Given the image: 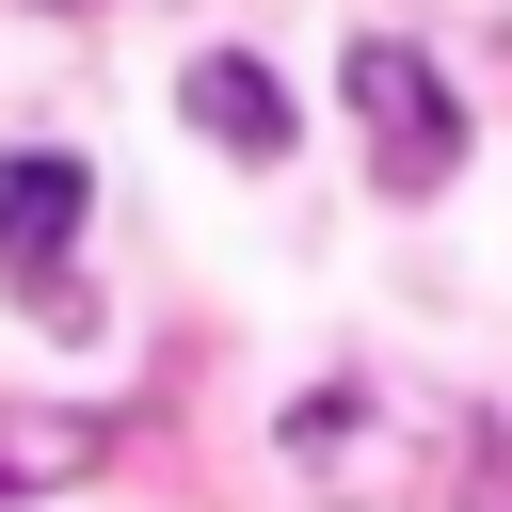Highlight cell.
<instances>
[{
    "label": "cell",
    "mask_w": 512,
    "mask_h": 512,
    "mask_svg": "<svg viewBox=\"0 0 512 512\" xmlns=\"http://www.w3.org/2000/svg\"><path fill=\"white\" fill-rule=\"evenodd\" d=\"M352 128H368V176L384 192H448V160H464V112H448V80L400 48V32H352Z\"/></svg>",
    "instance_id": "obj_1"
},
{
    "label": "cell",
    "mask_w": 512,
    "mask_h": 512,
    "mask_svg": "<svg viewBox=\"0 0 512 512\" xmlns=\"http://www.w3.org/2000/svg\"><path fill=\"white\" fill-rule=\"evenodd\" d=\"M176 112L224 144V160H288V80L256 64V48H192V80H176Z\"/></svg>",
    "instance_id": "obj_2"
},
{
    "label": "cell",
    "mask_w": 512,
    "mask_h": 512,
    "mask_svg": "<svg viewBox=\"0 0 512 512\" xmlns=\"http://www.w3.org/2000/svg\"><path fill=\"white\" fill-rule=\"evenodd\" d=\"M80 208H96V176H80L64 144H16V160H0V272H48V256L80 240Z\"/></svg>",
    "instance_id": "obj_3"
},
{
    "label": "cell",
    "mask_w": 512,
    "mask_h": 512,
    "mask_svg": "<svg viewBox=\"0 0 512 512\" xmlns=\"http://www.w3.org/2000/svg\"><path fill=\"white\" fill-rule=\"evenodd\" d=\"M80 464H112V416H0V512L80 480Z\"/></svg>",
    "instance_id": "obj_4"
}]
</instances>
